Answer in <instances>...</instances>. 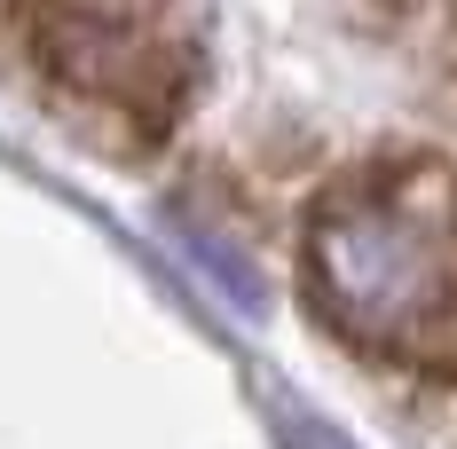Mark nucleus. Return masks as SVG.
I'll list each match as a JSON object with an SVG mask.
<instances>
[{
  "label": "nucleus",
  "instance_id": "nucleus-3",
  "mask_svg": "<svg viewBox=\"0 0 457 449\" xmlns=\"http://www.w3.org/2000/svg\"><path fill=\"white\" fill-rule=\"evenodd\" d=\"M24 8H32V0H0V40H8V32H24Z\"/></svg>",
  "mask_w": 457,
  "mask_h": 449
},
{
  "label": "nucleus",
  "instance_id": "nucleus-2",
  "mask_svg": "<svg viewBox=\"0 0 457 449\" xmlns=\"http://www.w3.org/2000/svg\"><path fill=\"white\" fill-rule=\"evenodd\" d=\"M24 40L71 119H95L119 150L174 135L197 95V40L174 0H32Z\"/></svg>",
  "mask_w": 457,
  "mask_h": 449
},
{
  "label": "nucleus",
  "instance_id": "nucleus-1",
  "mask_svg": "<svg viewBox=\"0 0 457 449\" xmlns=\"http://www.w3.org/2000/svg\"><path fill=\"white\" fill-rule=\"evenodd\" d=\"M300 276L316 315L363 362L457 387V166L442 150H370L316 189Z\"/></svg>",
  "mask_w": 457,
  "mask_h": 449
}]
</instances>
